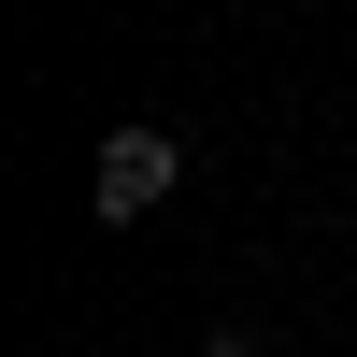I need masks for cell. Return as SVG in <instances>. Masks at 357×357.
I'll use <instances>...</instances> for the list:
<instances>
[{"instance_id":"6da1fadb","label":"cell","mask_w":357,"mask_h":357,"mask_svg":"<svg viewBox=\"0 0 357 357\" xmlns=\"http://www.w3.org/2000/svg\"><path fill=\"white\" fill-rule=\"evenodd\" d=\"M172 186H186V143H172V129H143V114L100 129V158H86V215H100V229H143Z\"/></svg>"},{"instance_id":"7a4b0ae2","label":"cell","mask_w":357,"mask_h":357,"mask_svg":"<svg viewBox=\"0 0 357 357\" xmlns=\"http://www.w3.org/2000/svg\"><path fill=\"white\" fill-rule=\"evenodd\" d=\"M200 357H257V343H200Z\"/></svg>"}]
</instances>
